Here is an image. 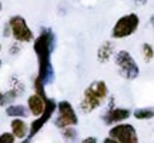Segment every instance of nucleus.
I'll return each mask as SVG.
<instances>
[{
  "label": "nucleus",
  "instance_id": "nucleus-1",
  "mask_svg": "<svg viewBox=\"0 0 154 143\" xmlns=\"http://www.w3.org/2000/svg\"><path fill=\"white\" fill-rule=\"evenodd\" d=\"M56 47V34L50 27H42L33 39V50L37 57V76L44 86L54 82V67L51 63V55Z\"/></svg>",
  "mask_w": 154,
  "mask_h": 143
},
{
  "label": "nucleus",
  "instance_id": "nucleus-2",
  "mask_svg": "<svg viewBox=\"0 0 154 143\" xmlns=\"http://www.w3.org/2000/svg\"><path fill=\"white\" fill-rule=\"evenodd\" d=\"M109 99V87L104 80H94L83 92L79 107L83 113H91Z\"/></svg>",
  "mask_w": 154,
  "mask_h": 143
},
{
  "label": "nucleus",
  "instance_id": "nucleus-3",
  "mask_svg": "<svg viewBox=\"0 0 154 143\" xmlns=\"http://www.w3.org/2000/svg\"><path fill=\"white\" fill-rule=\"evenodd\" d=\"M114 65L123 79L126 80H134L140 76V67H138L136 59L130 55L127 50H119L114 53Z\"/></svg>",
  "mask_w": 154,
  "mask_h": 143
},
{
  "label": "nucleus",
  "instance_id": "nucleus-4",
  "mask_svg": "<svg viewBox=\"0 0 154 143\" xmlns=\"http://www.w3.org/2000/svg\"><path fill=\"white\" fill-rule=\"evenodd\" d=\"M140 27V17L137 13H127L124 16H121L114 26L111 29V37L113 39H126L134 34Z\"/></svg>",
  "mask_w": 154,
  "mask_h": 143
},
{
  "label": "nucleus",
  "instance_id": "nucleus-5",
  "mask_svg": "<svg viewBox=\"0 0 154 143\" xmlns=\"http://www.w3.org/2000/svg\"><path fill=\"white\" fill-rule=\"evenodd\" d=\"M7 23H9V26H10L13 40H17V42H20V43H30V42H33L34 33L23 16H20V14L10 16L9 20H7Z\"/></svg>",
  "mask_w": 154,
  "mask_h": 143
},
{
  "label": "nucleus",
  "instance_id": "nucleus-6",
  "mask_svg": "<svg viewBox=\"0 0 154 143\" xmlns=\"http://www.w3.org/2000/svg\"><path fill=\"white\" fill-rule=\"evenodd\" d=\"M56 110H57V102L53 99H50V97H47V100H46V107H44L43 113L40 116H37V117H34V120L29 125V135H27V139H26L24 142H30L36 135H38V132L44 127V125H47V123L51 120V117H53Z\"/></svg>",
  "mask_w": 154,
  "mask_h": 143
},
{
  "label": "nucleus",
  "instance_id": "nucleus-7",
  "mask_svg": "<svg viewBox=\"0 0 154 143\" xmlns=\"http://www.w3.org/2000/svg\"><path fill=\"white\" fill-rule=\"evenodd\" d=\"M77 125H79V116L72 103L69 100L57 102V116L54 119V126L63 129V127L77 126Z\"/></svg>",
  "mask_w": 154,
  "mask_h": 143
},
{
  "label": "nucleus",
  "instance_id": "nucleus-8",
  "mask_svg": "<svg viewBox=\"0 0 154 143\" xmlns=\"http://www.w3.org/2000/svg\"><path fill=\"white\" fill-rule=\"evenodd\" d=\"M109 136L114 139L117 143H137L138 142V135L136 127L130 125V123H116L110 127L109 130Z\"/></svg>",
  "mask_w": 154,
  "mask_h": 143
},
{
  "label": "nucleus",
  "instance_id": "nucleus-9",
  "mask_svg": "<svg viewBox=\"0 0 154 143\" xmlns=\"http://www.w3.org/2000/svg\"><path fill=\"white\" fill-rule=\"evenodd\" d=\"M114 103H116L114 96H110L107 107H106L104 113L101 115V119L104 122V125H107V126H113L116 123L124 122L131 116V110L130 109H127V107H116Z\"/></svg>",
  "mask_w": 154,
  "mask_h": 143
},
{
  "label": "nucleus",
  "instance_id": "nucleus-10",
  "mask_svg": "<svg viewBox=\"0 0 154 143\" xmlns=\"http://www.w3.org/2000/svg\"><path fill=\"white\" fill-rule=\"evenodd\" d=\"M46 100H47V97H43L38 93H36V92L33 94H30L27 97V105H26L29 112H30V115L34 116V117L42 115L44 107H46Z\"/></svg>",
  "mask_w": 154,
  "mask_h": 143
},
{
  "label": "nucleus",
  "instance_id": "nucleus-11",
  "mask_svg": "<svg viewBox=\"0 0 154 143\" xmlns=\"http://www.w3.org/2000/svg\"><path fill=\"white\" fill-rule=\"evenodd\" d=\"M10 132L14 135L16 139L24 142L29 135V125L22 117H13V120L10 122Z\"/></svg>",
  "mask_w": 154,
  "mask_h": 143
},
{
  "label": "nucleus",
  "instance_id": "nucleus-12",
  "mask_svg": "<svg viewBox=\"0 0 154 143\" xmlns=\"http://www.w3.org/2000/svg\"><path fill=\"white\" fill-rule=\"evenodd\" d=\"M114 52L116 43L113 40H106L104 43H101L99 46V49H97V60H99V63H101V65L107 63L114 56Z\"/></svg>",
  "mask_w": 154,
  "mask_h": 143
},
{
  "label": "nucleus",
  "instance_id": "nucleus-13",
  "mask_svg": "<svg viewBox=\"0 0 154 143\" xmlns=\"http://www.w3.org/2000/svg\"><path fill=\"white\" fill-rule=\"evenodd\" d=\"M6 116L9 117H22V119H27L30 116V112H29L27 106H23V105H16V103H10V105L6 106L5 109Z\"/></svg>",
  "mask_w": 154,
  "mask_h": 143
},
{
  "label": "nucleus",
  "instance_id": "nucleus-14",
  "mask_svg": "<svg viewBox=\"0 0 154 143\" xmlns=\"http://www.w3.org/2000/svg\"><path fill=\"white\" fill-rule=\"evenodd\" d=\"M17 97H19V94L14 90H11L10 87H9V90H6V92L0 90V107H6L7 105L13 103Z\"/></svg>",
  "mask_w": 154,
  "mask_h": 143
},
{
  "label": "nucleus",
  "instance_id": "nucleus-15",
  "mask_svg": "<svg viewBox=\"0 0 154 143\" xmlns=\"http://www.w3.org/2000/svg\"><path fill=\"white\" fill-rule=\"evenodd\" d=\"M133 116L137 120H150L154 117V107H138L133 112Z\"/></svg>",
  "mask_w": 154,
  "mask_h": 143
},
{
  "label": "nucleus",
  "instance_id": "nucleus-16",
  "mask_svg": "<svg viewBox=\"0 0 154 143\" xmlns=\"http://www.w3.org/2000/svg\"><path fill=\"white\" fill-rule=\"evenodd\" d=\"M61 130V138L67 140V142H74L77 139V130L74 129V126H67L60 129Z\"/></svg>",
  "mask_w": 154,
  "mask_h": 143
},
{
  "label": "nucleus",
  "instance_id": "nucleus-17",
  "mask_svg": "<svg viewBox=\"0 0 154 143\" xmlns=\"http://www.w3.org/2000/svg\"><path fill=\"white\" fill-rule=\"evenodd\" d=\"M141 56H143L146 63H150L154 59V47L150 43H143V46H141Z\"/></svg>",
  "mask_w": 154,
  "mask_h": 143
},
{
  "label": "nucleus",
  "instance_id": "nucleus-18",
  "mask_svg": "<svg viewBox=\"0 0 154 143\" xmlns=\"http://www.w3.org/2000/svg\"><path fill=\"white\" fill-rule=\"evenodd\" d=\"M17 139L11 132H3L0 135V143H14Z\"/></svg>",
  "mask_w": 154,
  "mask_h": 143
},
{
  "label": "nucleus",
  "instance_id": "nucleus-19",
  "mask_svg": "<svg viewBox=\"0 0 154 143\" xmlns=\"http://www.w3.org/2000/svg\"><path fill=\"white\" fill-rule=\"evenodd\" d=\"M20 42H17V40H14L13 43L9 46V55H11V56H16V55H19L20 52H22V46H20Z\"/></svg>",
  "mask_w": 154,
  "mask_h": 143
},
{
  "label": "nucleus",
  "instance_id": "nucleus-20",
  "mask_svg": "<svg viewBox=\"0 0 154 143\" xmlns=\"http://www.w3.org/2000/svg\"><path fill=\"white\" fill-rule=\"evenodd\" d=\"M2 34H3V37H11V30H10V26H9V23L7 22H6L5 26H3Z\"/></svg>",
  "mask_w": 154,
  "mask_h": 143
},
{
  "label": "nucleus",
  "instance_id": "nucleus-21",
  "mask_svg": "<svg viewBox=\"0 0 154 143\" xmlns=\"http://www.w3.org/2000/svg\"><path fill=\"white\" fill-rule=\"evenodd\" d=\"M88 142L96 143V142H97V139H96V138H86V139H83V143H88Z\"/></svg>",
  "mask_w": 154,
  "mask_h": 143
},
{
  "label": "nucleus",
  "instance_id": "nucleus-22",
  "mask_svg": "<svg viewBox=\"0 0 154 143\" xmlns=\"http://www.w3.org/2000/svg\"><path fill=\"white\" fill-rule=\"evenodd\" d=\"M134 3L138 6H144L146 3H147V0H134Z\"/></svg>",
  "mask_w": 154,
  "mask_h": 143
},
{
  "label": "nucleus",
  "instance_id": "nucleus-23",
  "mask_svg": "<svg viewBox=\"0 0 154 143\" xmlns=\"http://www.w3.org/2000/svg\"><path fill=\"white\" fill-rule=\"evenodd\" d=\"M150 24H151V26H153V29H154V14L150 17Z\"/></svg>",
  "mask_w": 154,
  "mask_h": 143
},
{
  "label": "nucleus",
  "instance_id": "nucleus-24",
  "mask_svg": "<svg viewBox=\"0 0 154 143\" xmlns=\"http://www.w3.org/2000/svg\"><path fill=\"white\" fill-rule=\"evenodd\" d=\"M2 10H3V3L0 2V13H2Z\"/></svg>",
  "mask_w": 154,
  "mask_h": 143
},
{
  "label": "nucleus",
  "instance_id": "nucleus-25",
  "mask_svg": "<svg viewBox=\"0 0 154 143\" xmlns=\"http://www.w3.org/2000/svg\"><path fill=\"white\" fill-rule=\"evenodd\" d=\"M0 69H2V60H0Z\"/></svg>",
  "mask_w": 154,
  "mask_h": 143
},
{
  "label": "nucleus",
  "instance_id": "nucleus-26",
  "mask_svg": "<svg viewBox=\"0 0 154 143\" xmlns=\"http://www.w3.org/2000/svg\"><path fill=\"white\" fill-rule=\"evenodd\" d=\"M0 52H2V44H0Z\"/></svg>",
  "mask_w": 154,
  "mask_h": 143
}]
</instances>
